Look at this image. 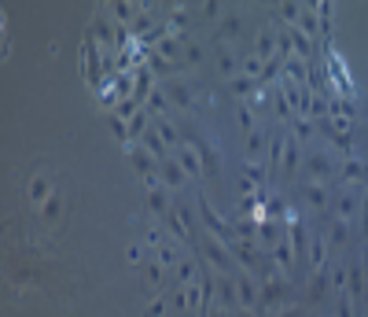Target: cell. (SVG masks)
<instances>
[{"label": "cell", "mask_w": 368, "mask_h": 317, "mask_svg": "<svg viewBox=\"0 0 368 317\" xmlns=\"http://www.w3.org/2000/svg\"><path fill=\"white\" fill-rule=\"evenodd\" d=\"M181 137L188 140L195 152H199V158H203V174H210V177H214L217 170H221V155H217L214 148H210V140L199 133V129H192V126H181Z\"/></svg>", "instance_id": "1"}, {"label": "cell", "mask_w": 368, "mask_h": 317, "mask_svg": "<svg viewBox=\"0 0 368 317\" xmlns=\"http://www.w3.org/2000/svg\"><path fill=\"white\" fill-rule=\"evenodd\" d=\"M284 302H291V284H287L284 277H273V281L261 284V292H258L261 310H276V307H284Z\"/></svg>", "instance_id": "2"}, {"label": "cell", "mask_w": 368, "mask_h": 317, "mask_svg": "<svg viewBox=\"0 0 368 317\" xmlns=\"http://www.w3.org/2000/svg\"><path fill=\"white\" fill-rule=\"evenodd\" d=\"M203 255L214 262V266L221 270V273H236V258H232V251H229V244H217L214 236H203Z\"/></svg>", "instance_id": "3"}, {"label": "cell", "mask_w": 368, "mask_h": 317, "mask_svg": "<svg viewBox=\"0 0 368 317\" xmlns=\"http://www.w3.org/2000/svg\"><path fill=\"white\" fill-rule=\"evenodd\" d=\"M125 155L133 158V166H137L140 174H144V181L159 174V163H162V158H155L148 148H144V144H125Z\"/></svg>", "instance_id": "4"}, {"label": "cell", "mask_w": 368, "mask_h": 317, "mask_svg": "<svg viewBox=\"0 0 368 317\" xmlns=\"http://www.w3.org/2000/svg\"><path fill=\"white\" fill-rule=\"evenodd\" d=\"M199 214H203V221H206V229L214 233V236H221V244H232V240H236V233H232V221L217 218V214H214V207H210L206 200H199Z\"/></svg>", "instance_id": "5"}, {"label": "cell", "mask_w": 368, "mask_h": 317, "mask_svg": "<svg viewBox=\"0 0 368 317\" xmlns=\"http://www.w3.org/2000/svg\"><path fill=\"white\" fill-rule=\"evenodd\" d=\"M306 170H309L313 181H328L339 166H335V158L328 152H306Z\"/></svg>", "instance_id": "6"}, {"label": "cell", "mask_w": 368, "mask_h": 317, "mask_svg": "<svg viewBox=\"0 0 368 317\" xmlns=\"http://www.w3.org/2000/svg\"><path fill=\"white\" fill-rule=\"evenodd\" d=\"M229 251H232V258L243 266V273H254V270H258V258H261V255H258V244H254V240H232Z\"/></svg>", "instance_id": "7"}, {"label": "cell", "mask_w": 368, "mask_h": 317, "mask_svg": "<svg viewBox=\"0 0 368 317\" xmlns=\"http://www.w3.org/2000/svg\"><path fill=\"white\" fill-rule=\"evenodd\" d=\"M162 92H166V100L174 103V108L181 111H195V100H192V89L177 82V78H169V82H162Z\"/></svg>", "instance_id": "8"}, {"label": "cell", "mask_w": 368, "mask_h": 317, "mask_svg": "<svg viewBox=\"0 0 368 317\" xmlns=\"http://www.w3.org/2000/svg\"><path fill=\"white\" fill-rule=\"evenodd\" d=\"M214 295H217V307H225V310L240 307V292H236V277H225V273H221L217 281H214Z\"/></svg>", "instance_id": "9"}, {"label": "cell", "mask_w": 368, "mask_h": 317, "mask_svg": "<svg viewBox=\"0 0 368 317\" xmlns=\"http://www.w3.org/2000/svg\"><path fill=\"white\" fill-rule=\"evenodd\" d=\"M236 292H240V310H254L258 307L261 288L251 281V273H236Z\"/></svg>", "instance_id": "10"}, {"label": "cell", "mask_w": 368, "mask_h": 317, "mask_svg": "<svg viewBox=\"0 0 368 317\" xmlns=\"http://www.w3.org/2000/svg\"><path fill=\"white\" fill-rule=\"evenodd\" d=\"M184 177H188V174L181 170L177 158H162V163H159V181L166 184V189H181Z\"/></svg>", "instance_id": "11"}, {"label": "cell", "mask_w": 368, "mask_h": 317, "mask_svg": "<svg viewBox=\"0 0 368 317\" xmlns=\"http://www.w3.org/2000/svg\"><path fill=\"white\" fill-rule=\"evenodd\" d=\"M328 78L339 85V92H343V96H353L350 74H346V67H343V59H339V56H328Z\"/></svg>", "instance_id": "12"}, {"label": "cell", "mask_w": 368, "mask_h": 317, "mask_svg": "<svg viewBox=\"0 0 368 317\" xmlns=\"http://www.w3.org/2000/svg\"><path fill=\"white\" fill-rule=\"evenodd\" d=\"M258 236H261V244H269V247H276L287 236V226L280 218H269V221H258Z\"/></svg>", "instance_id": "13"}, {"label": "cell", "mask_w": 368, "mask_h": 317, "mask_svg": "<svg viewBox=\"0 0 368 317\" xmlns=\"http://www.w3.org/2000/svg\"><path fill=\"white\" fill-rule=\"evenodd\" d=\"M266 148H269V137L261 133V129H251V133L243 137V155H247V163H258Z\"/></svg>", "instance_id": "14"}, {"label": "cell", "mask_w": 368, "mask_h": 317, "mask_svg": "<svg viewBox=\"0 0 368 317\" xmlns=\"http://www.w3.org/2000/svg\"><path fill=\"white\" fill-rule=\"evenodd\" d=\"M184 45H188V41H184V37H174V34H169L166 37V41H159V45H155L151 48V56H159V59H181L184 56Z\"/></svg>", "instance_id": "15"}, {"label": "cell", "mask_w": 368, "mask_h": 317, "mask_svg": "<svg viewBox=\"0 0 368 317\" xmlns=\"http://www.w3.org/2000/svg\"><path fill=\"white\" fill-rule=\"evenodd\" d=\"M174 158L181 163V170H184V174H188V177H195V174H199V170H203V158H199V152H195L192 144H181Z\"/></svg>", "instance_id": "16"}, {"label": "cell", "mask_w": 368, "mask_h": 317, "mask_svg": "<svg viewBox=\"0 0 368 317\" xmlns=\"http://www.w3.org/2000/svg\"><path fill=\"white\" fill-rule=\"evenodd\" d=\"M295 30H298V34H306L309 41H313V37H317V30H321V15H317L313 8H302V15H298V22H295Z\"/></svg>", "instance_id": "17"}, {"label": "cell", "mask_w": 368, "mask_h": 317, "mask_svg": "<svg viewBox=\"0 0 368 317\" xmlns=\"http://www.w3.org/2000/svg\"><path fill=\"white\" fill-rule=\"evenodd\" d=\"M298 137L295 133H287L284 137V174H295V170H298Z\"/></svg>", "instance_id": "18"}, {"label": "cell", "mask_w": 368, "mask_h": 317, "mask_svg": "<svg viewBox=\"0 0 368 317\" xmlns=\"http://www.w3.org/2000/svg\"><path fill=\"white\" fill-rule=\"evenodd\" d=\"M302 196H306V203H309L313 210H324V203H328V189H324L321 181H306Z\"/></svg>", "instance_id": "19"}, {"label": "cell", "mask_w": 368, "mask_h": 317, "mask_svg": "<svg viewBox=\"0 0 368 317\" xmlns=\"http://www.w3.org/2000/svg\"><path fill=\"white\" fill-rule=\"evenodd\" d=\"M254 56H258V59H266V63L276 56V34H273V30H261V34H258V41H254Z\"/></svg>", "instance_id": "20"}, {"label": "cell", "mask_w": 368, "mask_h": 317, "mask_svg": "<svg viewBox=\"0 0 368 317\" xmlns=\"http://www.w3.org/2000/svg\"><path fill=\"white\" fill-rule=\"evenodd\" d=\"M328 281H332V277H328L324 270H317V273H313V281H309V307H317V302L328 295Z\"/></svg>", "instance_id": "21"}, {"label": "cell", "mask_w": 368, "mask_h": 317, "mask_svg": "<svg viewBox=\"0 0 368 317\" xmlns=\"http://www.w3.org/2000/svg\"><path fill=\"white\" fill-rule=\"evenodd\" d=\"M177 281H181V288L199 284V266H195L192 258H181V262H177Z\"/></svg>", "instance_id": "22"}, {"label": "cell", "mask_w": 368, "mask_h": 317, "mask_svg": "<svg viewBox=\"0 0 368 317\" xmlns=\"http://www.w3.org/2000/svg\"><path fill=\"white\" fill-rule=\"evenodd\" d=\"M273 262H276L280 270H291V266H295V251H291V240H287V236L273 247Z\"/></svg>", "instance_id": "23"}, {"label": "cell", "mask_w": 368, "mask_h": 317, "mask_svg": "<svg viewBox=\"0 0 368 317\" xmlns=\"http://www.w3.org/2000/svg\"><path fill=\"white\" fill-rule=\"evenodd\" d=\"M151 92H155V89H151V67H140V71H137V96H133V100H137V103H148Z\"/></svg>", "instance_id": "24"}, {"label": "cell", "mask_w": 368, "mask_h": 317, "mask_svg": "<svg viewBox=\"0 0 368 317\" xmlns=\"http://www.w3.org/2000/svg\"><path fill=\"white\" fill-rule=\"evenodd\" d=\"M287 37H291V48H295V56L298 59H309V52H313V41L306 34H298L295 26H287Z\"/></svg>", "instance_id": "25"}, {"label": "cell", "mask_w": 368, "mask_h": 317, "mask_svg": "<svg viewBox=\"0 0 368 317\" xmlns=\"http://www.w3.org/2000/svg\"><path fill=\"white\" fill-rule=\"evenodd\" d=\"M328 240H332L335 247H346V240H350V221L346 218H335L332 229H328Z\"/></svg>", "instance_id": "26"}, {"label": "cell", "mask_w": 368, "mask_h": 317, "mask_svg": "<svg viewBox=\"0 0 368 317\" xmlns=\"http://www.w3.org/2000/svg\"><path fill=\"white\" fill-rule=\"evenodd\" d=\"M343 177L346 181H361V184H368V170H365V163H361V158H346V163H343Z\"/></svg>", "instance_id": "27"}, {"label": "cell", "mask_w": 368, "mask_h": 317, "mask_svg": "<svg viewBox=\"0 0 368 317\" xmlns=\"http://www.w3.org/2000/svg\"><path fill=\"white\" fill-rule=\"evenodd\" d=\"M232 233H236V240H254L258 218H236V221H232Z\"/></svg>", "instance_id": "28"}, {"label": "cell", "mask_w": 368, "mask_h": 317, "mask_svg": "<svg viewBox=\"0 0 368 317\" xmlns=\"http://www.w3.org/2000/svg\"><path fill=\"white\" fill-rule=\"evenodd\" d=\"M368 288H365V273H361V266H350L346 270V295H365Z\"/></svg>", "instance_id": "29"}, {"label": "cell", "mask_w": 368, "mask_h": 317, "mask_svg": "<svg viewBox=\"0 0 368 317\" xmlns=\"http://www.w3.org/2000/svg\"><path fill=\"white\" fill-rule=\"evenodd\" d=\"M148 129H151V126H148V111H137L133 118H129V140H133V144L144 140V133H148Z\"/></svg>", "instance_id": "30"}, {"label": "cell", "mask_w": 368, "mask_h": 317, "mask_svg": "<svg viewBox=\"0 0 368 317\" xmlns=\"http://www.w3.org/2000/svg\"><path fill=\"white\" fill-rule=\"evenodd\" d=\"M144 148H148L155 158H166V144H162V137H159V129H148V133H144Z\"/></svg>", "instance_id": "31"}, {"label": "cell", "mask_w": 368, "mask_h": 317, "mask_svg": "<svg viewBox=\"0 0 368 317\" xmlns=\"http://www.w3.org/2000/svg\"><path fill=\"white\" fill-rule=\"evenodd\" d=\"M229 89H232V96H254L258 82H251V78H247V74H236Z\"/></svg>", "instance_id": "32"}, {"label": "cell", "mask_w": 368, "mask_h": 317, "mask_svg": "<svg viewBox=\"0 0 368 317\" xmlns=\"http://www.w3.org/2000/svg\"><path fill=\"white\" fill-rule=\"evenodd\" d=\"M155 262H162L166 270H169V266H177V262H181V251H177V244L162 240V247H159V258H155Z\"/></svg>", "instance_id": "33"}, {"label": "cell", "mask_w": 368, "mask_h": 317, "mask_svg": "<svg viewBox=\"0 0 368 317\" xmlns=\"http://www.w3.org/2000/svg\"><path fill=\"white\" fill-rule=\"evenodd\" d=\"M261 71H266V59H258L254 52H251V56L243 59V74L251 78V82H261Z\"/></svg>", "instance_id": "34"}, {"label": "cell", "mask_w": 368, "mask_h": 317, "mask_svg": "<svg viewBox=\"0 0 368 317\" xmlns=\"http://www.w3.org/2000/svg\"><path fill=\"white\" fill-rule=\"evenodd\" d=\"M48 196H52V192H48V177H45V174H37V177L30 181V200H37V203H45V200H48Z\"/></svg>", "instance_id": "35"}, {"label": "cell", "mask_w": 368, "mask_h": 317, "mask_svg": "<svg viewBox=\"0 0 368 317\" xmlns=\"http://www.w3.org/2000/svg\"><path fill=\"white\" fill-rule=\"evenodd\" d=\"M155 129H159V137H162V144H174V148H181V129H174V126H169L166 122V118H159V122H155Z\"/></svg>", "instance_id": "36"}, {"label": "cell", "mask_w": 368, "mask_h": 317, "mask_svg": "<svg viewBox=\"0 0 368 317\" xmlns=\"http://www.w3.org/2000/svg\"><path fill=\"white\" fill-rule=\"evenodd\" d=\"M166 189H151L148 192V210H151V214H166Z\"/></svg>", "instance_id": "37"}, {"label": "cell", "mask_w": 368, "mask_h": 317, "mask_svg": "<svg viewBox=\"0 0 368 317\" xmlns=\"http://www.w3.org/2000/svg\"><path fill=\"white\" fill-rule=\"evenodd\" d=\"M162 262H151V266H148V273H144V284H148L151 288V292H159V284H162Z\"/></svg>", "instance_id": "38"}, {"label": "cell", "mask_w": 368, "mask_h": 317, "mask_svg": "<svg viewBox=\"0 0 368 317\" xmlns=\"http://www.w3.org/2000/svg\"><path fill=\"white\" fill-rule=\"evenodd\" d=\"M92 34H96L103 45H114V34H111V19H103V15H100L96 22H92Z\"/></svg>", "instance_id": "39"}, {"label": "cell", "mask_w": 368, "mask_h": 317, "mask_svg": "<svg viewBox=\"0 0 368 317\" xmlns=\"http://www.w3.org/2000/svg\"><path fill=\"white\" fill-rule=\"evenodd\" d=\"M324 240L321 236H313V244H309V262H313V270H324Z\"/></svg>", "instance_id": "40"}, {"label": "cell", "mask_w": 368, "mask_h": 317, "mask_svg": "<svg viewBox=\"0 0 368 317\" xmlns=\"http://www.w3.org/2000/svg\"><path fill=\"white\" fill-rule=\"evenodd\" d=\"M59 210H63V207H59V196H48V200L41 203V214H45V221H56V218H59Z\"/></svg>", "instance_id": "41"}, {"label": "cell", "mask_w": 368, "mask_h": 317, "mask_svg": "<svg viewBox=\"0 0 368 317\" xmlns=\"http://www.w3.org/2000/svg\"><path fill=\"white\" fill-rule=\"evenodd\" d=\"M273 111H276V115H280V118H295V111H291V103H287V100H284V92H276V96H273Z\"/></svg>", "instance_id": "42"}, {"label": "cell", "mask_w": 368, "mask_h": 317, "mask_svg": "<svg viewBox=\"0 0 368 317\" xmlns=\"http://www.w3.org/2000/svg\"><path fill=\"white\" fill-rule=\"evenodd\" d=\"M353 210H358V200H353V196H339V218H346L350 221V214H353Z\"/></svg>", "instance_id": "43"}, {"label": "cell", "mask_w": 368, "mask_h": 317, "mask_svg": "<svg viewBox=\"0 0 368 317\" xmlns=\"http://www.w3.org/2000/svg\"><path fill=\"white\" fill-rule=\"evenodd\" d=\"M217 71H221V74H229V78H236V59L229 56L225 48H221V56H217Z\"/></svg>", "instance_id": "44"}, {"label": "cell", "mask_w": 368, "mask_h": 317, "mask_svg": "<svg viewBox=\"0 0 368 317\" xmlns=\"http://www.w3.org/2000/svg\"><path fill=\"white\" fill-rule=\"evenodd\" d=\"M169 22H174L177 26V30H188V11H184V8H174V11H169Z\"/></svg>", "instance_id": "45"}, {"label": "cell", "mask_w": 368, "mask_h": 317, "mask_svg": "<svg viewBox=\"0 0 368 317\" xmlns=\"http://www.w3.org/2000/svg\"><path fill=\"white\" fill-rule=\"evenodd\" d=\"M298 15H302V8H298V4H284V8H280V19H287V26H295Z\"/></svg>", "instance_id": "46"}, {"label": "cell", "mask_w": 368, "mask_h": 317, "mask_svg": "<svg viewBox=\"0 0 368 317\" xmlns=\"http://www.w3.org/2000/svg\"><path fill=\"white\" fill-rule=\"evenodd\" d=\"M184 63H203V48L199 45H184Z\"/></svg>", "instance_id": "47"}, {"label": "cell", "mask_w": 368, "mask_h": 317, "mask_svg": "<svg viewBox=\"0 0 368 317\" xmlns=\"http://www.w3.org/2000/svg\"><path fill=\"white\" fill-rule=\"evenodd\" d=\"M240 126H243V137H247V133H251V129H254V115H251V108H247V103L240 108Z\"/></svg>", "instance_id": "48"}, {"label": "cell", "mask_w": 368, "mask_h": 317, "mask_svg": "<svg viewBox=\"0 0 368 317\" xmlns=\"http://www.w3.org/2000/svg\"><path fill=\"white\" fill-rule=\"evenodd\" d=\"M166 111L169 108V100H166V92H151V100H148V111Z\"/></svg>", "instance_id": "49"}, {"label": "cell", "mask_w": 368, "mask_h": 317, "mask_svg": "<svg viewBox=\"0 0 368 317\" xmlns=\"http://www.w3.org/2000/svg\"><path fill=\"white\" fill-rule=\"evenodd\" d=\"M295 137L302 140V137H313V122H309V118H298V122H295Z\"/></svg>", "instance_id": "50"}, {"label": "cell", "mask_w": 368, "mask_h": 317, "mask_svg": "<svg viewBox=\"0 0 368 317\" xmlns=\"http://www.w3.org/2000/svg\"><path fill=\"white\" fill-rule=\"evenodd\" d=\"M221 34H225V37H236V34H240V15H229L225 26H221Z\"/></svg>", "instance_id": "51"}, {"label": "cell", "mask_w": 368, "mask_h": 317, "mask_svg": "<svg viewBox=\"0 0 368 317\" xmlns=\"http://www.w3.org/2000/svg\"><path fill=\"white\" fill-rule=\"evenodd\" d=\"M332 284L339 288V292H346V266H339V270H332Z\"/></svg>", "instance_id": "52"}, {"label": "cell", "mask_w": 368, "mask_h": 317, "mask_svg": "<svg viewBox=\"0 0 368 317\" xmlns=\"http://www.w3.org/2000/svg\"><path fill=\"white\" fill-rule=\"evenodd\" d=\"M125 258H129V266H140V262H144V247H137V244H133V247L125 251Z\"/></svg>", "instance_id": "53"}, {"label": "cell", "mask_w": 368, "mask_h": 317, "mask_svg": "<svg viewBox=\"0 0 368 317\" xmlns=\"http://www.w3.org/2000/svg\"><path fill=\"white\" fill-rule=\"evenodd\" d=\"M339 317H353V310H350V295H346V292H339Z\"/></svg>", "instance_id": "54"}, {"label": "cell", "mask_w": 368, "mask_h": 317, "mask_svg": "<svg viewBox=\"0 0 368 317\" xmlns=\"http://www.w3.org/2000/svg\"><path fill=\"white\" fill-rule=\"evenodd\" d=\"M361 233L368 236V192H365V203H361Z\"/></svg>", "instance_id": "55"}, {"label": "cell", "mask_w": 368, "mask_h": 317, "mask_svg": "<svg viewBox=\"0 0 368 317\" xmlns=\"http://www.w3.org/2000/svg\"><path fill=\"white\" fill-rule=\"evenodd\" d=\"M162 310H166V299H155L151 307H148V317H159Z\"/></svg>", "instance_id": "56"}, {"label": "cell", "mask_w": 368, "mask_h": 317, "mask_svg": "<svg viewBox=\"0 0 368 317\" xmlns=\"http://www.w3.org/2000/svg\"><path fill=\"white\" fill-rule=\"evenodd\" d=\"M203 317H232V314H229L225 307H210V310H206Z\"/></svg>", "instance_id": "57"}, {"label": "cell", "mask_w": 368, "mask_h": 317, "mask_svg": "<svg viewBox=\"0 0 368 317\" xmlns=\"http://www.w3.org/2000/svg\"><path fill=\"white\" fill-rule=\"evenodd\" d=\"M276 317H302V310H298V307H287V310H280Z\"/></svg>", "instance_id": "58"}, {"label": "cell", "mask_w": 368, "mask_h": 317, "mask_svg": "<svg viewBox=\"0 0 368 317\" xmlns=\"http://www.w3.org/2000/svg\"><path fill=\"white\" fill-rule=\"evenodd\" d=\"M361 273H365V288H368V255H365V262H361Z\"/></svg>", "instance_id": "59"}, {"label": "cell", "mask_w": 368, "mask_h": 317, "mask_svg": "<svg viewBox=\"0 0 368 317\" xmlns=\"http://www.w3.org/2000/svg\"><path fill=\"white\" fill-rule=\"evenodd\" d=\"M232 317H254V310H236Z\"/></svg>", "instance_id": "60"}, {"label": "cell", "mask_w": 368, "mask_h": 317, "mask_svg": "<svg viewBox=\"0 0 368 317\" xmlns=\"http://www.w3.org/2000/svg\"><path fill=\"white\" fill-rule=\"evenodd\" d=\"M365 299H368V292H365Z\"/></svg>", "instance_id": "61"}]
</instances>
